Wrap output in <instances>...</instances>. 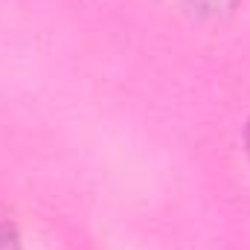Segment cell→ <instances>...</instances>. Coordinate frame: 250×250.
Masks as SVG:
<instances>
[{
  "label": "cell",
  "instance_id": "1",
  "mask_svg": "<svg viewBox=\"0 0 250 250\" xmlns=\"http://www.w3.org/2000/svg\"><path fill=\"white\" fill-rule=\"evenodd\" d=\"M0 250H21V233L9 209L0 204Z\"/></svg>",
  "mask_w": 250,
  "mask_h": 250
},
{
  "label": "cell",
  "instance_id": "2",
  "mask_svg": "<svg viewBox=\"0 0 250 250\" xmlns=\"http://www.w3.org/2000/svg\"><path fill=\"white\" fill-rule=\"evenodd\" d=\"M245 143H248V154H250V120H248V128H245Z\"/></svg>",
  "mask_w": 250,
  "mask_h": 250
}]
</instances>
